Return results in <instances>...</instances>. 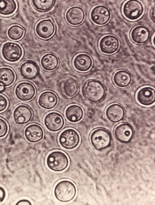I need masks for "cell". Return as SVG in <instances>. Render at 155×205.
I'll use <instances>...</instances> for the list:
<instances>
[{"instance_id": "cell-1", "label": "cell", "mask_w": 155, "mask_h": 205, "mask_svg": "<svg viewBox=\"0 0 155 205\" xmlns=\"http://www.w3.org/2000/svg\"><path fill=\"white\" fill-rule=\"evenodd\" d=\"M83 96L89 101L96 103L101 101L104 97L105 88L100 81L91 80L86 82L82 89Z\"/></svg>"}, {"instance_id": "cell-2", "label": "cell", "mask_w": 155, "mask_h": 205, "mask_svg": "<svg viewBox=\"0 0 155 205\" xmlns=\"http://www.w3.org/2000/svg\"><path fill=\"white\" fill-rule=\"evenodd\" d=\"M77 193L76 187L70 180H64L58 182L54 187V194L58 200L63 202L73 200Z\"/></svg>"}, {"instance_id": "cell-3", "label": "cell", "mask_w": 155, "mask_h": 205, "mask_svg": "<svg viewBox=\"0 0 155 205\" xmlns=\"http://www.w3.org/2000/svg\"><path fill=\"white\" fill-rule=\"evenodd\" d=\"M46 164L50 170L60 172L66 169L68 166L69 160L63 152L58 150L51 152L47 156Z\"/></svg>"}, {"instance_id": "cell-4", "label": "cell", "mask_w": 155, "mask_h": 205, "mask_svg": "<svg viewBox=\"0 0 155 205\" xmlns=\"http://www.w3.org/2000/svg\"><path fill=\"white\" fill-rule=\"evenodd\" d=\"M91 143L96 149L101 150L106 148L110 144L111 136L106 129L100 128L94 130L90 136Z\"/></svg>"}, {"instance_id": "cell-5", "label": "cell", "mask_w": 155, "mask_h": 205, "mask_svg": "<svg viewBox=\"0 0 155 205\" xmlns=\"http://www.w3.org/2000/svg\"><path fill=\"white\" fill-rule=\"evenodd\" d=\"M80 141V136L78 133L71 128L64 130L59 135L58 139L61 146L68 150L72 149L77 147Z\"/></svg>"}, {"instance_id": "cell-6", "label": "cell", "mask_w": 155, "mask_h": 205, "mask_svg": "<svg viewBox=\"0 0 155 205\" xmlns=\"http://www.w3.org/2000/svg\"><path fill=\"white\" fill-rule=\"evenodd\" d=\"M143 8L142 4L137 0H129L124 5L122 12L124 16L131 20H135L142 15Z\"/></svg>"}, {"instance_id": "cell-7", "label": "cell", "mask_w": 155, "mask_h": 205, "mask_svg": "<svg viewBox=\"0 0 155 205\" xmlns=\"http://www.w3.org/2000/svg\"><path fill=\"white\" fill-rule=\"evenodd\" d=\"M2 53L5 60L13 62L18 61L21 58L23 51L21 47L18 44L8 42L3 44Z\"/></svg>"}, {"instance_id": "cell-8", "label": "cell", "mask_w": 155, "mask_h": 205, "mask_svg": "<svg viewBox=\"0 0 155 205\" xmlns=\"http://www.w3.org/2000/svg\"><path fill=\"white\" fill-rule=\"evenodd\" d=\"M111 14L109 10L106 6L99 5L94 8L90 13L92 21L98 25L106 24L109 20Z\"/></svg>"}, {"instance_id": "cell-9", "label": "cell", "mask_w": 155, "mask_h": 205, "mask_svg": "<svg viewBox=\"0 0 155 205\" xmlns=\"http://www.w3.org/2000/svg\"><path fill=\"white\" fill-rule=\"evenodd\" d=\"M44 123L46 128L49 131L57 132L61 129L64 124L62 116L56 112H51L45 117Z\"/></svg>"}, {"instance_id": "cell-10", "label": "cell", "mask_w": 155, "mask_h": 205, "mask_svg": "<svg viewBox=\"0 0 155 205\" xmlns=\"http://www.w3.org/2000/svg\"><path fill=\"white\" fill-rule=\"evenodd\" d=\"M99 48L101 51L106 54L115 52L119 46V41L115 36L107 35L103 37L99 42Z\"/></svg>"}, {"instance_id": "cell-11", "label": "cell", "mask_w": 155, "mask_h": 205, "mask_svg": "<svg viewBox=\"0 0 155 205\" xmlns=\"http://www.w3.org/2000/svg\"><path fill=\"white\" fill-rule=\"evenodd\" d=\"M15 94L17 97L23 101L31 99L35 94V89L31 83L26 82L20 83L16 87Z\"/></svg>"}, {"instance_id": "cell-12", "label": "cell", "mask_w": 155, "mask_h": 205, "mask_svg": "<svg viewBox=\"0 0 155 205\" xmlns=\"http://www.w3.org/2000/svg\"><path fill=\"white\" fill-rule=\"evenodd\" d=\"M55 27L54 23L50 19L42 20L36 25L35 31L36 34L40 38L48 39L54 34Z\"/></svg>"}, {"instance_id": "cell-13", "label": "cell", "mask_w": 155, "mask_h": 205, "mask_svg": "<svg viewBox=\"0 0 155 205\" xmlns=\"http://www.w3.org/2000/svg\"><path fill=\"white\" fill-rule=\"evenodd\" d=\"M133 127L129 123L123 122L115 128L114 133L116 138L120 142L127 143L130 141L134 134Z\"/></svg>"}, {"instance_id": "cell-14", "label": "cell", "mask_w": 155, "mask_h": 205, "mask_svg": "<svg viewBox=\"0 0 155 205\" xmlns=\"http://www.w3.org/2000/svg\"><path fill=\"white\" fill-rule=\"evenodd\" d=\"M13 116L16 123L24 124L27 123L31 119L32 112L28 106L23 104L20 105L15 109Z\"/></svg>"}, {"instance_id": "cell-15", "label": "cell", "mask_w": 155, "mask_h": 205, "mask_svg": "<svg viewBox=\"0 0 155 205\" xmlns=\"http://www.w3.org/2000/svg\"><path fill=\"white\" fill-rule=\"evenodd\" d=\"M85 15L83 10L81 7L74 6L70 8L67 11L65 18L67 21L70 24L77 26L81 24L85 19Z\"/></svg>"}, {"instance_id": "cell-16", "label": "cell", "mask_w": 155, "mask_h": 205, "mask_svg": "<svg viewBox=\"0 0 155 205\" xmlns=\"http://www.w3.org/2000/svg\"><path fill=\"white\" fill-rule=\"evenodd\" d=\"M138 101L144 106H149L153 104L155 101L154 89L150 87H143L140 89L137 94Z\"/></svg>"}, {"instance_id": "cell-17", "label": "cell", "mask_w": 155, "mask_h": 205, "mask_svg": "<svg viewBox=\"0 0 155 205\" xmlns=\"http://www.w3.org/2000/svg\"><path fill=\"white\" fill-rule=\"evenodd\" d=\"M105 115L107 118L110 122L116 123L121 121L125 115L124 110L120 104L114 103L110 104L107 108Z\"/></svg>"}, {"instance_id": "cell-18", "label": "cell", "mask_w": 155, "mask_h": 205, "mask_svg": "<svg viewBox=\"0 0 155 205\" xmlns=\"http://www.w3.org/2000/svg\"><path fill=\"white\" fill-rule=\"evenodd\" d=\"M44 131L39 125L33 124L27 126L24 131L25 136L28 141L36 143L41 140L44 136Z\"/></svg>"}, {"instance_id": "cell-19", "label": "cell", "mask_w": 155, "mask_h": 205, "mask_svg": "<svg viewBox=\"0 0 155 205\" xmlns=\"http://www.w3.org/2000/svg\"><path fill=\"white\" fill-rule=\"evenodd\" d=\"M58 102L57 95L51 91H46L42 93L39 97L38 103L43 108L50 109L54 108Z\"/></svg>"}, {"instance_id": "cell-20", "label": "cell", "mask_w": 155, "mask_h": 205, "mask_svg": "<svg viewBox=\"0 0 155 205\" xmlns=\"http://www.w3.org/2000/svg\"><path fill=\"white\" fill-rule=\"evenodd\" d=\"M130 37L134 43L141 44L146 42L149 38L150 33L146 27L138 26L134 27L130 33Z\"/></svg>"}, {"instance_id": "cell-21", "label": "cell", "mask_w": 155, "mask_h": 205, "mask_svg": "<svg viewBox=\"0 0 155 205\" xmlns=\"http://www.w3.org/2000/svg\"><path fill=\"white\" fill-rule=\"evenodd\" d=\"M20 72L24 78L32 79L37 76L39 72L37 64L32 61H28L23 63L20 68Z\"/></svg>"}, {"instance_id": "cell-22", "label": "cell", "mask_w": 155, "mask_h": 205, "mask_svg": "<svg viewBox=\"0 0 155 205\" xmlns=\"http://www.w3.org/2000/svg\"><path fill=\"white\" fill-rule=\"evenodd\" d=\"M73 65L78 70L82 72L89 70L92 65V60L91 57L87 54L81 53L74 58Z\"/></svg>"}, {"instance_id": "cell-23", "label": "cell", "mask_w": 155, "mask_h": 205, "mask_svg": "<svg viewBox=\"0 0 155 205\" xmlns=\"http://www.w3.org/2000/svg\"><path fill=\"white\" fill-rule=\"evenodd\" d=\"M84 111L80 106L73 104L69 106L65 111V115L69 121L75 123L80 121L83 118Z\"/></svg>"}, {"instance_id": "cell-24", "label": "cell", "mask_w": 155, "mask_h": 205, "mask_svg": "<svg viewBox=\"0 0 155 205\" xmlns=\"http://www.w3.org/2000/svg\"><path fill=\"white\" fill-rule=\"evenodd\" d=\"M114 83L120 87H125L128 86L131 81V77L127 71L121 70L116 72L113 76Z\"/></svg>"}, {"instance_id": "cell-25", "label": "cell", "mask_w": 155, "mask_h": 205, "mask_svg": "<svg viewBox=\"0 0 155 205\" xmlns=\"http://www.w3.org/2000/svg\"><path fill=\"white\" fill-rule=\"evenodd\" d=\"M60 86L64 94L68 97H72L77 93L78 87L76 81L71 78H67L62 81Z\"/></svg>"}, {"instance_id": "cell-26", "label": "cell", "mask_w": 155, "mask_h": 205, "mask_svg": "<svg viewBox=\"0 0 155 205\" xmlns=\"http://www.w3.org/2000/svg\"><path fill=\"white\" fill-rule=\"evenodd\" d=\"M40 63L42 68L47 71H51L57 68L59 61L57 56L52 53H47L41 58Z\"/></svg>"}, {"instance_id": "cell-27", "label": "cell", "mask_w": 155, "mask_h": 205, "mask_svg": "<svg viewBox=\"0 0 155 205\" xmlns=\"http://www.w3.org/2000/svg\"><path fill=\"white\" fill-rule=\"evenodd\" d=\"M15 75L13 70L8 67L0 68V83L5 87L8 86L14 82Z\"/></svg>"}, {"instance_id": "cell-28", "label": "cell", "mask_w": 155, "mask_h": 205, "mask_svg": "<svg viewBox=\"0 0 155 205\" xmlns=\"http://www.w3.org/2000/svg\"><path fill=\"white\" fill-rule=\"evenodd\" d=\"M17 8V4L14 0H0V14L1 15H11L15 11Z\"/></svg>"}, {"instance_id": "cell-29", "label": "cell", "mask_w": 155, "mask_h": 205, "mask_svg": "<svg viewBox=\"0 0 155 205\" xmlns=\"http://www.w3.org/2000/svg\"><path fill=\"white\" fill-rule=\"evenodd\" d=\"M24 32V30L22 27L18 25H14L8 29L7 35L10 39L17 41L22 38Z\"/></svg>"}, {"instance_id": "cell-30", "label": "cell", "mask_w": 155, "mask_h": 205, "mask_svg": "<svg viewBox=\"0 0 155 205\" xmlns=\"http://www.w3.org/2000/svg\"><path fill=\"white\" fill-rule=\"evenodd\" d=\"M54 0H32L33 6L37 10L41 11H46L50 9L53 6Z\"/></svg>"}, {"instance_id": "cell-31", "label": "cell", "mask_w": 155, "mask_h": 205, "mask_svg": "<svg viewBox=\"0 0 155 205\" xmlns=\"http://www.w3.org/2000/svg\"><path fill=\"white\" fill-rule=\"evenodd\" d=\"M8 127L6 121L0 118V138L5 136L8 133Z\"/></svg>"}, {"instance_id": "cell-32", "label": "cell", "mask_w": 155, "mask_h": 205, "mask_svg": "<svg viewBox=\"0 0 155 205\" xmlns=\"http://www.w3.org/2000/svg\"><path fill=\"white\" fill-rule=\"evenodd\" d=\"M8 104V101L6 97L0 95V112L4 111L7 108Z\"/></svg>"}, {"instance_id": "cell-33", "label": "cell", "mask_w": 155, "mask_h": 205, "mask_svg": "<svg viewBox=\"0 0 155 205\" xmlns=\"http://www.w3.org/2000/svg\"><path fill=\"white\" fill-rule=\"evenodd\" d=\"M6 192L5 189L0 186V202H3L5 198Z\"/></svg>"}, {"instance_id": "cell-34", "label": "cell", "mask_w": 155, "mask_h": 205, "mask_svg": "<svg viewBox=\"0 0 155 205\" xmlns=\"http://www.w3.org/2000/svg\"><path fill=\"white\" fill-rule=\"evenodd\" d=\"M16 205H31V202L27 199H21L18 201Z\"/></svg>"}, {"instance_id": "cell-35", "label": "cell", "mask_w": 155, "mask_h": 205, "mask_svg": "<svg viewBox=\"0 0 155 205\" xmlns=\"http://www.w3.org/2000/svg\"><path fill=\"white\" fill-rule=\"evenodd\" d=\"M150 16L151 20L155 22V7L153 5L151 9L150 12Z\"/></svg>"}, {"instance_id": "cell-36", "label": "cell", "mask_w": 155, "mask_h": 205, "mask_svg": "<svg viewBox=\"0 0 155 205\" xmlns=\"http://www.w3.org/2000/svg\"><path fill=\"white\" fill-rule=\"evenodd\" d=\"M5 90V87L0 83V93L4 92Z\"/></svg>"}]
</instances>
